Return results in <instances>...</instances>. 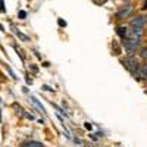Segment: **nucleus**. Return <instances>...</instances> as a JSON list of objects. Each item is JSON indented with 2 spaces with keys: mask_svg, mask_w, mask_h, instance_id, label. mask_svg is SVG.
Here are the masks:
<instances>
[{
  "mask_svg": "<svg viewBox=\"0 0 147 147\" xmlns=\"http://www.w3.org/2000/svg\"><path fill=\"white\" fill-rule=\"evenodd\" d=\"M122 63L125 65V68L132 74V75H136V74L140 71V65H138V60L136 59V56L132 55H128L124 60H122Z\"/></svg>",
  "mask_w": 147,
  "mask_h": 147,
  "instance_id": "f257e3e1",
  "label": "nucleus"
},
{
  "mask_svg": "<svg viewBox=\"0 0 147 147\" xmlns=\"http://www.w3.org/2000/svg\"><path fill=\"white\" fill-rule=\"evenodd\" d=\"M147 24V18L140 15V16H136V18H131L129 21V27L131 28H144Z\"/></svg>",
  "mask_w": 147,
  "mask_h": 147,
  "instance_id": "f03ea898",
  "label": "nucleus"
},
{
  "mask_svg": "<svg viewBox=\"0 0 147 147\" xmlns=\"http://www.w3.org/2000/svg\"><path fill=\"white\" fill-rule=\"evenodd\" d=\"M129 12H131V6H129V5H127V6H124V7H122V9L118 12V13H116V18H118V19L125 18V16L129 13Z\"/></svg>",
  "mask_w": 147,
  "mask_h": 147,
  "instance_id": "7ed1b4c3",
  "label": "nucleus"
},
{
  "mask_svg": "<svg viewBox=\"0 0 147 147\" xmlns=\"http://www.w3.org/2000/svg\"><path fill=\"white\" fill-rule=\"evenodd\" d=\"M116 34L121 37V38L122 40H124V38H127V34H128V30L125 28V27H118L116 28Z\"/></svg>",
  "mask_w": 147,
  "mask_h": 147,
  "instance_id": "20e7f679",
  "label": "nucleus"
},
{
  "mask_svg": "<svg viewBox=\"0 0 147 147\" xmlns=\"http://www.w3.org/2000/svg\"><path fill=\"white\" fill-rule=\"evenodd\" d=\"M31 100H32V103H34V105H35L37 107H38V109L41 110V112H43V113L46 112V110H44V107H43V105H41V103H40L38 100H37V99H35V97H32V96H31Z\"/></svg>",
  "mask_w": 147,
  "mask_h": 147,
  "instance_id": "39448f33",
  "label": "nucleus"
},
{
  "mask_svg": "<svg viewBox=\"0 0 147 147\" xmlns=\"http://www.w3.org/2000/svg\"><path fill=\"white\" fill-rule=\"evenodd\" d=\"M24 147H44V146L40 144V143H37V141H30V143L24 144Z\"/></svg>",
  "mask_w": 147,
  "mask_h": 147,
  "instance_id": "423d86ee",
  "label": "nucleus"
},
{
  "mask_svg": "<svg viewBox=\"0 0 147 147\" xmlns=\"http://www.w3.org/2000/svg\"><path fill=\"white\" fill-rule=\"evenodd\" d=\"M16 35L19 37V38H21L22 41H28V40H30V38H28L27 35H24V34H22V32H19V31H16Z\"/></svg>",
  "mask_w": 147,
  "mask_h": 147,
  "instance_id": "0eeeda50",
  "label": "nucleus"
},
{
  "mask_svg": "<svg viewBox=\"0 0 147 147\" xmlns=\"http://www.w3.org/2000/svg\"><path fill=\"white\" fill-rule=\"evenodd\" d=\"M140 56H141V59H147V47H144L143 50H141V55Z\"/></svg>",
  "mask_w": 147,
  "mask_h": 147,
  "instance_id": "6e6552de",
  "label": "nucleus"
},
{
  "mask_svg": "<svg viewBox=\"0 0 147 147\" xmlns=\"http://www.w3.org/2000/svg\"><path fill=\"white\" fill-rule=\"evenodd\" d=\"M43 90H46V91H53V88H50L49 85H43Z\"/></svg>",
  "mask_w": 147,
  "mask_h": 147,
  "instance_id": "1a4fd4ad",
  "label": "nucleus"
},
{
  "mask_svg": "<svg viewBox=\"0 0 147 147\" xmlns=\"http://www.w3.org/2000/svg\"><path fill=\"white\" fill-rule=\"evenodd\" d=\"M25 15H27V13H25L24 10H22V12H19V16H21V19H24V18H25Z\"/></svg>",
  "mask_w": 147,
  "mask_h": 147,
  "instance_id": "9d476101",
  "label": "nucleus"
},
{
  "mask_svg": "<svg viewBox=\"0 0 147 147\" xmlns=\"http://www.w3.org/2000/svg\"><path fill=\"white\" fill-rule=\"evenodd\" d=\"M143 9H147V2H144V6H143Z\"/></svg>",
  "mask_w": 147,
  "mask_h": 147,
  "instance_id": "9b49d317",
  "label": "nucleus"
},
{
  "mask_svg": "<svg viewBox=\"0 0 147 147\" xmlns=\"http://www.w3.org/2000/svg\"><path fill=\"white\" fill-rule=\"evenodd\" d=\"M124 2H129V0H124Z\"/></svg>",
  "mask_w": 147,
  "mask_h": 147,
  "instance_id": "f8f14e48",
  "label": "nucleus"
}]
</instances>
